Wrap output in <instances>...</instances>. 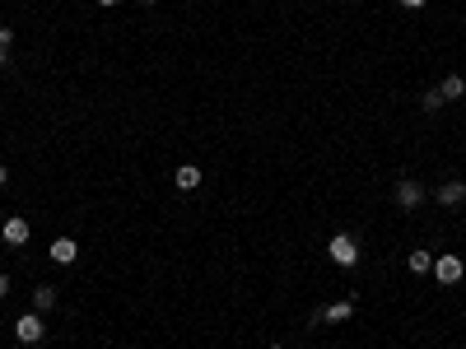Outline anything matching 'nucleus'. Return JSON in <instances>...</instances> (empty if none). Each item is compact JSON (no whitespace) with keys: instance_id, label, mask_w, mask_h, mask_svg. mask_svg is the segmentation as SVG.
I'll return each instance as SVG.
<instances>
[{"instance_id":"f257e3e1","label":"nucleus","mask_w":466,"mask_h":349,"mask_svg":"<svg viewBox=\"0 0 466 349\" xmlns=\"http://www.w3.org/2000/svg\"><path fill=\"white\" fill-rule=\"evenodd\" d=\"M326 257L336 261V266H345V270H350V266H359V243L350 238V233H336V238L326 243Z\"/></svg>"},{"instance_id":"f03ea898","label":"nucleus","mask_w":466,"mask_h":349,"mask_svg":"<svg viewBox=\"0 0 466 349\" xmlns=\"http://www.w3.org/2000/svg\"><path fill=\"white\" fill-rule=\"evenodd\" d=\"M434 275H438V284L448 289V284H462L466 266H462V257H457V252H443V257H434Z\"/></svg>"},{"instance_id":"7ed1b4c3","label":"nucleus","mask_w":466,"mask_h":349,"mask_svg":"<svg viewBox=\"0 0 466 349\" xmlns=\"http://www.w3.org/2000/svg\"><path fill=\"white\" fill-rule=\"evenodd\" d=\"M15 335L24 340V345H38L47 335V321H42V312H24V317L15 321Z\"/></svg>"},{"instance_id":"20e7f679","label":"nucleus","mask_w":466,"mask_h":349,"mask_svg":"<svg viewBox=\"0 0 466 349\" xmlns=\"http://www.w3.org/2000/svg\"><path fill=\"white\" fill-rule=\"evenodd\" d=\"M396 205H401V210H419V205H424V186H419L415 177H401V182H396Z\"/></svg>"},{"instance_id":"39448f33","label":"nucleus","mask_w":466,"mask_h":349,"mask_svg":"<svg viewBox=\"0 0 466 349\" xmlns=\"http://www.w3.org/2000/svg\"><path fill=\"white\" fill-rule=\"evenodd\" d=\"M29 233H33V228H29V219H24V214H10V219H5V228H0V238H5L10 247H24V243H29Z\"/></svg>"},{"instance_id":"423d86ee","label":"nucleus","mask_w":466,"mask_h":349,"mask_svg":"<svg viewBox=\"0 0 466 349\" xmlns=\"http://www.w3.org/2000/svg\"><path fill=\"white\" fill-rule=\"evenodd\" d=\"M47 257L56 261V266H70V261H75V257H79V247H75V243H70V238H56V243L47 247Z\"/></svg>"},{"instance_id":"0eeeda50","label":"nucleus","mask_w":466,"mask_h":349,"mask_svg":"<svg viewBox=\"0 0 466 349\" xmlns=\"http://www.w3.org/2000/svg\"><path fill=\"white\" fill-rule=\"evenodd\" d=\"M172 182H177V191H196V186H201V168H196V163H182L177 172H172Z\"/></svg>"},{"instance_id":"6e6552de","label":"nucleus","mask_w":466,"mask_h":349,"mask_svg":"<svg viewBox=\"0 0 466 349\" xmlns=\"http://www.w3.org/2000/svg\"><path fill=\"white\" fill-rule=\"evenodd\" d=\"M462 200H466V182H457V177H452V182L438 186V205H462Z\"/></svg>"},{"instance_id":"1a4fd4ad","label":"nucleus","mask_w":466,"mask_h":349,"mask_svg":"<svg viewBox=\"0 0 466 349\" xmlns=\"http://www.w3.org/2000/svg\"><path fill=\"white\" fill-rule=\"evenodd\" d=\"M438 93H443V103H457V98L466 93V79L462 75H448L443 84H438Z\"/></svg>"},{"instance_id":"9d476101","label":"nucleus","mask_w":466,"mask_h":349,"mask_svg":"<svg viewBox=\"0 0 466 349\" xmlns=\"http://www.w3.org/2000/svg\"><path fill=\"white\" fill-rule=\"evenodd\" d=\"M355 317V303L345 298V303H331V307H322V321H350Z\"/></svg>"},{"instance_id":"9b49d317","label":"nucleus","mask_w":466,"mask_h":349,"mask_svg":"<svg viewBox=\"0 0 466 349\" xmlns=\"http://www.w3.org/2000/svg\"><path fill=\"white\" fill-rule=\"evenodd\" d=\"M56 303V289L42 284V289H33V312H47V307Z\"/></svg>"},{"instance_id":"f8f14e48","label":"nucleus","mask_w":466,"mask_h":349,"mask_svg":"<svg viewBox=\"0 0 466 349\" xmlns=\"http://www.w3.org/2000/svg\"><path fill=\"white\" fill-rule=\"evenodd\" d=\"M405 266H410V275H424V270H434V257H429V252H410Z\"/></svg>"},{"instance_id":"ddd939ff","label":"nucleus","mask_w":466,"mask_h":349,"mask_svg":"<svg viewBox=\"0 0 466 349\" xmlns=\"http://www.w3.org/2000/svg\"><path fill=\"white\" fill-rule=\"evenodd\" d=\"M419 107H424V112H438V107H443V93H438V89H429L424 98H419Z\"/></svg>"},{"instance_id":"4468645a","label":"nucleus","mask_w":466,"mask_h":349,"mask_svg":"<svg viewBox=\"0 0 466 349\" xmlns=\"http://www.w3.org/2000/svg\"><path fill=\"white\" fill-rule=\"evenodd\" d=\"M405 10H424V5H429V0H401Z\"/></svg>"},{"instance_id":"2eb2a0df","label":"nucleus","mask_w":466,"mask_h":349,"mask_svg":"<svg viewBox=\"0 0 466 349\" xmlns=\"http://www.w3.org/2000/svg\"><path fill=\"white\" fill-rule=\"evenodd\" d=\"M5 293H10V275H0V298H5Z\"/></svg>"},{"instance_id":"dca6fc26","label":"nucleus","mask_w":466,"mask_h":349,"mask_svg":"<svg viewBox=\"0 0 466 349\" xmlns=\"http://www.w3.org/2000/svg\"><path fill=\"white\" fill-rule=\"evenodd\" d=\"M5 61H10V47H5V42H0V65H5Z\"/></svg>"},{"instance_id":"f3484780","label":"nucleus","mask_w":466,"mask_h":349,"mask_svg":"<svg viewBox=\"0 0 466 349\" xmlns=\"http://www.w3.org/2000/svg\"><path fill=\"white\" fill-rule=\"evenodd\" d=\"M5 182H10V172H5V168H0V186H5Z\"/></svg>"},{"instance_id":"a211bd4d","label":"nucleus","mask_w":466,"mask_h":349,"mask_svg":"<svg viewBox=\"0 0 466 349\" xmlns=\"http://www.w3.org/2000/svg\"><path fill=\"white\" fill-rule=\"evenodd\" d=\"M98 5H117V0H98Z\"/></svg>"},{"instance_id":"6ab92c4d","label":"nucleus","mask_w":466,"mask_h":349,"mask_svg":"<svg viewBox=\"0 0 466 349\" xmlns=\"http://www.w3.org/2000/svg\"><path fill=\"white\" fill-rule=\"evenodd\" d=\"M145 5H159V0H145Z\"/></svg>"},{"instance_id":"aec40b11","label":"nucleus","mask_w":466,"mask_h":349,"mask_svg":"<svg viewBox=\"0 0 466 349\" xmlns=\"http://www.w3.org/2000/svg\"><path fill=\"white\" fill-rule=\"evenodd\" d=\"M271 349H284V345H271Z\"/></svg>"}]
</instances>
